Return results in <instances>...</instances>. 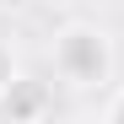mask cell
Listing matches in <instances>:
<instances>
[{
    "label": "cell",
    "mask_w": 124,
    "mask_h": 124,
    "mask_svg": "<svg viewBox=\"0 0 124 124\" xmlns=\"http://www.w3.org/2000/svg\"><path fill=\"white\" fill-rule=\"evenodd\" d=\"M32 0H0V16H16V11H27Z\"/></svg>",
    "instance_id": "5b68a950"
},
{
    "label": "cell",
    "mask_w": 124,
    "mask_h": 124,
    "mask_svg": "<svg viewBox=\"0 0 124 124\" xmlns=\"http://www.w3.org/2000/svg\"><path fill=\"white\" fill-rule=\"evenodd\" d=\"M102 119H108V124H124V86H119L108 102H102Z\"/></svg>",
    "instance_id": "277c9868"
},
{
    "label": "cell",
    "mask_w": 124,
    "mask_h": 124,
    "mask_svg": "<svg viewBox=\"0 0 124 124\" xmlns=\"http://www.w3.org/2000/svg\"><path fill=\"white\" fill-rule=\"evenodd\" d=\"M0 108H6L11 119H43V113H49V86H43V81L16 76V81H11V92L0 97Z\"/></svg>",
    "instance_id": "7a4b0ae2"
},
{
    "label": "cell",
    "mask_w": 124,
    "mask_h": 124,
    "mask_svg": "<svg viewBox=\"0 0 124 124\" xmlns=\"http://www.w3.org/2000/svg\"><path fill=\"white\" fill-rule=\"evenodd\" d=\"M16 76H22V59H16V49L0 38V97L11 92V81H16Z\"/></svg>",
    "instance_id": "3957f363"
},
{
    "label": "cell",
    "mask_w": 124,
    "mask_h": 124,
    "mask_svg": "<svg viewBox=\"0 0 124 124\" xmlns=\"http://www.w3.org/2000/svg\"><path fill=\"white\" fill-rule=\"evenodd\" d=\"M54 76L65 86H102L113 76V38L92 22H70L54 32Z\"/></svg>",
    "instance_id": "6da1fadb"
}]
</instances>
